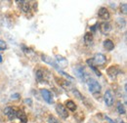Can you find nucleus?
<instances>
[{
	"instance_id": "28",
	"label": "nucleus",
	"mask_w": 127,
	"mask_h": 123,
	"mask_svg": "<svg viewBox=\"0 0 127 123\" xmlns=\"http://www.w3.org/2000/svg\"><path fill=\"white\" fill-rule=\"evenodd\" d=\"M25 103H26L27 105H29L30 107H32V99H26V100H25Z\"/></svg>"
},
{
	"instance_id": "30",
	"label": "nucleus",
	"mask_w": 127,
	"mask_h": 123,
	"mask_svg": "<svg viewBox=\"0 0 127 123\" xmlns=\"http://www.w3.org/2000/svg\"><path fill=\"white\" fill-rule=\"evenodd\" d=\"M97 26H98V25L96 24L95 26H93V27H91V31H96V27H97Z\"/></svg>"
},
{
	"instance_id": "31",
	"label": "nucleus",
	"mask_w": 127,
	"mask_h": 123,
	"mask_svg": "<svg viewBox=\"0 0 127 123\" xmlns=\"http://www.w3.org/2000/svg\"><path fill=\"white\" fill-rule=\"evenodd\" d=\"M3 62V59H2V56H1V55H0V63H1V62Z\"/></svg>"
},
{
	"instance_id": "14",
	"label": "nucleus",
	"mask_w": 127,
	"mask_h": 123,
	"mask_svg": "<svg viewBox=\"0 0 127 123\" xmlns=\"http://www.w3.org/2000/svg\"><path fill=\"white\" fill-rule=\"evenodd\" d=\"M16 3H19V6L24 13H29L31 11V4L29 1H24V0L19 1L18 0V1H16Z\"/></svg>"
},
{
	"instance_id": "26",
	"label": "nucleus",
	"mask_w": 127,
	"mask_h": 123,
	"mask_svg": "<svg viewBox=\"0 0 127 123\" xmlns=\"http://www.w3.org/2000/svg\"><path fill=\"white\" fill-rule=\"evenodd\" d=\"M6 49H7V44H6V42H5L4 40L0 39V51H4V50H6Z\"/></svg>"
},
{
	"instance_id": "15",
	"label": "nucleus",
	"mask_w": 127,
	"mask_h": 123,
	"mask_svg": "<svg viewBox=\"0 0 127 123\" xmlns=\"http://www.w3.org/2000/svg\"><path fill=\"white\" fill-rule=\"evenodd\" d=\"M17 118H19V119L21 120V122L28 123V116H27V114L25 113V111L22 110V109L17 110Z\"/></svg>"
},
{
	"instance_id": "17",
	"label": "nucleus",
	"mask_w": 127,
	"mask_h": 123,
	"mask_svg": "<svg viewBox=\"0 0 127 123\" xmlns=\"http://www.w3.org/2000/svg\"><path fill=\"white\" fill-rule=\"evenodd\" d=\"M64 108H67V109L70 110V111H75L77 107H76V105H75V103H74L73 101H70V100H69V101H66V102H65Z\"/></svg>"
},
{
	"instance_id": "2",
	"label": "nucleus",
	"mask_w": 127,
	"mask_h": 123,
	"mask_svg": "<svg viewBox=\"0 0 127 123\" xmlns=\"http://www.w3.org/2000/svg\"><path fill=\"white\" fill-rule=\"evenodd\" d=\"M73 70H74L76 76L78 77L81 81H83V82H87V80L90 78L89 74H88V72L85 70V68H84L83 66L77 65L76 67H74Z\"/></svg>"
},
{
	"instance_id": "4",
	"label": "nucleus",
	"mask_w": 127,
	"mask_h": 123,
	"mask_svg": "<svg viewBox=\"0 0 127 123\" xmlns=\"http://www.w3.org/2000/svg\"><path fill=\"white\" fill-rule=\"evenodd\" d=\"M104 101L106 106L108 107H111L114 103V96L111 92V90H107L105 94H104Z\"/></svg>"
},
{
	"instance_id": "22",
	"label": "nucleus",
	"mask_w": 127,
	"mask_h": 123,
	"mask_svg": "<svg viewBox=\"0 0 127 123\" xmlns=\"http://www.w3.org/2000/svg\"><path fill=\"white\" fill-rule=\"evenodd\" d=\"M116 108H117V111L119 112V114H125V113H126L125 107H124V105H122V103H121V102H117Z\"/></svg>"
},
{
	"instance_id": "29",
	"label": "nucleus",
	"mask_w": 127,
	"mask_h": 123,
	"mask_svg": "<svg viewBox=\"0 0 127 123\" xmlns=\"http://www.w3.org/2000/svg\"><path fill=\"white\" fill-rule=\"evenodd\" d=\"M106 119H107V121H108L109 123H116L115 121H113L111 118H110L109 116H107V115H106Z\"/></svg>"
},
{
	"instance_id": "8",
	"label": "nucleus",
	"mask_w": 127,
	"mask_h": 123,
	"mask_svg": "<svg viewBox=\"0 0 127 123\" xmlns=\"http://www.w3.org/2000/svg\"><path fill=\"white\" fill-rule=\"evenodd\" d=\"M118 73H119V67H118V65H111V66H110L107 69V74L111 79H114L115 77L118 75Z\"/></svg>"
},
{
	"instance_id": "6",
	"label": "nucleus",
	"mask_w": 127,
	"mask_h": 123,
	"mask_svg": "<svg viewBox=\"0 0 127 123\" xmlns=\"http://www.w3.org/2000/svg\"><path fill=\"white\" fill-rule=\"evenodd\" d=\"M55 80H56V82H57L62 88H64V90L69 91V90L72 89V86H71L70 82H68L67 80H64L63 78H59V77H57V76H55Z\"/></svg>"
},
{
	"instance_id": "23",
	"label": "nucleus",
	"mask_w": 127,
	"mask_h": 123,
	"mask_svg": "<svg viewBox=\"0 0 127 123\" xmlns=\"http://www.w3.org/2000/svg\"><path fill=\"white\" fill-rule=\"evenodd\" d=\"M71 91H72V93H73V95L75 96V98H77L78 100H84V97L82 96V94H81L77 89L72 88V89H71Z\"/></svg>"
},
{
	"instance_id": "7",
	"label": "nucleus",
	"mask_w": 127,
	"mask_h": 123,
	"mask_svg": "<svg viewBox=\"0 0 127 123\" xmlns=\"http://www.w3.org/2000/svg\"><path fill=\"white\" fill-rule=\"evenodd\" d=\"M4 114L9 118V120H14L17 118V110L12 107H7L4 109Z\"/></svg>"
},
{
	"instance_id": "21",
	"label": "nucleus",
	"mask_w": 127,
	"mask_h": 123,
	"mask_svg": "<svg viewBox=\"0 0 127 123\" xmlns=\"http://www.w3.org/2000/svg\"><path fill=\"white\" fill-rule=\"evenodd\" d=\"M87 63H88V65H89V66H90V67L93 69V71H95V72H96V75H98V76H101V75H102V74H101V72H100V71L97 69V67H96L95 65L93 64L92 59H88V60H87Z\"/></svg>"
},
{
	"instance_id": "3",
	"label": "nucleus",
	"mask_w": 127,
	"mask_h": 123,
	"mask_svg": "<svg viewBox=\"0 0 127 123\" xmlns=\"http://www.w3.org/2000/svg\"><path fill=\"white\" fill-rule=\"evenodd\" d=\"M92 62H93V64L95 66H104L107 63V58L105 55L98 53L92 58Z\"/></svg>"
},
{
	"instance_id": "32",
	"label": "nucleus",
	"mask_w": 127,
	"mask_h": 123,
	"mask_svg": "<svg viewBox=\"0 0 127 123\" xmlns=\"http://www.w3.org/2000/svg\"><path fill=\"white\" fill-rule=\"evenodd\" d=\"M119 123H126V122H125V121H122V120H121V121H120Z\"/></svg>"
},
{
	"instance_id": "27",
	"label": "nucleus",
	"mask_w": 127,
	"mask_h": 123,
	"mask_svg": "<svg viewBox=\"0 0 127 123\" xmlns=\"http://www.w3.org/2000/svg\"><path fill=\"white\" fill-rule=\"evenodd\" d=\"M20 97H21V95L19 93H16V94H13L11 96V99L12 100H18V99H20Z\"/></svg>"
},
{
	"instance_id": "24",
	"label": "nucleus",
	"mask_w": 127,
	"mask_h": 123,
	"mask_svg": "<svg viewBox=\"0 0 127 123\" xmlns=\"http://www.w3.org/2000/svg\"><path fill=\"white\" fill-rule=\"evenodd\" d=\"M48 123H61V122L54 115H49V117H48Z\"/></svg>"
},
{
	"instance_id": "16",
	"label": "nucleus",
	"mask_w": 127,
	"mask_h": 123,
	"mask_svg": "<svg viewBox=\"0 0 127 123\" xmlns=\"http://www.w3.org/2000/svg\"><path fill=\"white\" fill-rule=\"evenodd\" d=\"M35 78L39 83H42L43 81H45V73L42 69H37L35 72Z\"/></svg>"
},
{
	"instance_id": "10",
	"label": "nucleus",
	"mask_w": 127,
	"mask_h": 123,
	"mask_svg": "<svg viewBox=\"0 0 127 123\" xmlns=\"http://www.w3.org/2000/svg\"><path fill=\"white\" fill-rule=\"evenodd\" d=\"M99 29L103 34H109L112 30V27L109 22H104V23L99 25Z\"/></svg>"
},
{
	"instance_id": "20",
	"label": "nucleus",
	"mask_w": 127,
	"mask_h": 123,
	"mask_svg": "<svg viewBox=\"0 0 127 123\" xmlns=\"http://www.w3.org/2000/svg\"><path fill=\"white\" fill-rule=\"evenodd\" d=\"M94 40V36L92 34V32H86L85 35H84V41L86 44H92Z\"/></svg>"
},
{
	"instance_id": "19",
	"label": "nucleus",
	"mask_w": 127,
	"mask_h": 123,
	"mask_svg": "<svg viewBox=\"0 0 127 123\" xmlns=\"http://www.w3.org/2000/svg\"><path fill=\"white\" fill-rule=\"evenodd\" d=\"M23 51H24V53H25L29 58H34V57H35V52H34L32 49L29 48V47L24 46L23 47Z\"/></svg>"
},
{
	"instance_id": "1",
	"label": "nucleus",
	"mask_w": 127,
	"mask_h": 123,
	"mask_svg": "<svg viewBox=\"0 0 127 123\" xmlns=\"http://www.w3.org/2000/svg\"><path fill=\"white\" fill-rule=\"evenodd\" d=\"M87 86H88V88H89V91L91 92L92 95H94V94H98V93L101 92V90H102V86L100 85V83L95 80V79H93V78H89L88 80H87Z\"/></svg>"
},
{
	"instance_id": "25",
	"label": "nucleus",
	"mask_w": 127,
	"mask_h": 123,
	"mask_svg": "<svg viewBox=\"0 0 127 123\" xmlns=\"http://www.w3.org/2000/svg\"><path fill=\"white\" fill-rule=\"evenodd\" d=\"M120 12L123 14V15H126L127 14V4L126 3H122L120 5Z\"/></svg>"
},
{
	"instance_id": "13",
	"label": "nucleus",
	"mask_w": 127,
	"mask_h": 123,
	"mask_svg": "<svg viewBox=\"0 0 127 123\" xmlns=\"http://www.w3.org/2000/svg\"><path fill=\"white\" fill-rule=\"evenodd\" d=\"M56 62H57V64H58V66L60 67V69H62V68H65L66 66H67V64H68V62H67V60L63 57V56H61V55H56Z\"/></svg>"
},
{
	"instance_id": "12",
	"label": "nucleus",
	"mask_w": 127,
	"mask_h": 123,
	"mask_svg": "<svg viewBox=\"0 0 127 123\" xmlns=\"http://www.w3.org/2000/svg\"><path fill=\"white\" fill-rule=\"evenodd\" d=\"M40 94L42 96V98L44 99L45 102H47L48 104H53L54 103V100H53V97H52V94L49 90L46 89H41L40 90Z\"/></svg>"
},
{
	"instance_id": "5",
	"label": "nucleus",
	"mask_w": 127,
	"mask_h": 123,
	"mask_svg": "<svg viewBox=\"0 0 127 123\" xmlns=\"http://www.w3.org/2000/svg\"><path fill=\"white\" fill-rule=\"evenodd\" d=\"M56 111L57 113L60 115V117H62L63 119H66L68 117V112H67V109L64 108V106L62 104H57L56 106Z\"/></svg>"
},
{
	"instance_id": "9",
	"label": "nucleus",
	"mask_w": 127,
	"mask_h": 123,
	"mask_svg": "<svg viewBox=\"0 0 127 123\" xmlns=\"http://www.w3.org/2000/svg\"><path fill=\"white\" fill-rule=\"evenodd\" d=\"M98 16H99V18L100 19H102V20H104V21H108V20H110V18H111V14H110V12H109V10L107 9V8H105V7H101L100 9H99V11H98Z\"/></svg>"
},
{
	"instance_id": "11",
	"label": "nucleus",
	"mask_w": 127,
	"mask_h": 123,
	"mask_svg": "<svg viewBox=\"0 0 127 123\" xmlns=\"http://www.w3.org/2000/svg\"><path fill=\"white\" fill-rule=\"evenodd\" d=\"M41 60L44 62H46L48 64H50V65H52L55 69H57L58 71L60 70V67L58 66V64H57V62H55V60H53L51 57H49L47 55H41Z\"/></svg>"
},
{
	"instance_id": "18",
	"label": "nucleus",
	"mask_w": 127,
	"mask_h": 123,
	"mask_svg": "<svg viewBox=\"0 0 127 123\" xmlns=\"http://www.w3.org/2000/svg\"><path fill=\"white\" fill-rule=\"evenodd\" d=\"M103 45L105 47V49L108 50V51H111V50L114 49V43L111 41V39H106V40L104 41Z\"/></svg>"
}]
</instances>
